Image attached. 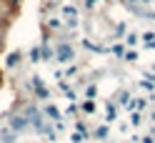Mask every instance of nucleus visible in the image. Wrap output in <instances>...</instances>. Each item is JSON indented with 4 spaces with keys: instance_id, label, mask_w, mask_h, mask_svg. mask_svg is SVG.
Returning a JSON list of instances; mask_svg holds the SVG:
<instances>
[{
    "instance_id": "6",
    "label": "nucleus",
    "mask_w": 155,
    "mask_h": 143,
    "mask_svg": "<svg viewBox=\"0 0 155 143\" xmlns=\"http://www.w3.org/2000/svg\"><path fill=\"white\" fill-rule=\"evenodd\" d=\"M93 108H95V106H93V103H90V100H85V103H83V111H88V113H90Z\"/></svg>"
},
{
    "instance_id": "7",
    "label": "nucleus",
    "mask_w": 155,
    "mask_h": 143,
    "mask_svg": "<svg viewBox=\"0 0 155 143\" xmlns=\"http://www.w3.org/2000/svg\"><path fill=\"white\" fill-rule=\"evenodd\" d=\"M0 48H3V25H0Z\"/></svg>"
},
{
    "instance_id": "5",
    "label": "nucleus",
    "mask_w": 155,
    "mask_h": 143,
    "mask_svg": "<svg viewBox=\"0 0 155 143\" xmlns=\"http://www.w3.org/2000/svg\"><path fill=\"white\" fill-rule=\"evenodd\" d=\"M30 58H33V63H38V60H40V50H33Z\"/></svg>"
},
{
    "instance_id": "4",
    "label": "nucleus",
    "mask_w": 155,
    "mask_h": 143,
    "mask_svg": "<svg viewBox=\"0 0 155 143\" xmlns=\"http://www.w3.org/2000/svg\"><path fill=\"white\" fill-rule=\"evenodd\" d=\"M45 111H48V113H50V116H53V118H55V121H60V113H58V111H55V108H53V106H48V108H45Z\"/></svg>"
},
{
    "instance_id": "2",
    "label": "nucleus",
    "mask_w": 155,
    "mask_h": 143,
    "mask_svg": "<svg viewBox=\"0 0 155 143\" xmlns=\"http://www.w3.org/2000/svg\"><path fill=\"white\" fill-rule=\"evenodd\" d=\"M33 83H35V93L40 95V98H48V90H45V85H40V83H38V78H33Z\"/></svg>"
},
{
    "instance_id": "1",
    "label": "nucleus",
    "mask_w": 155,
    "mask_h": 143,
    "mask_svg": "<svg viewBox=\"0 0 155 143\" xmlns=\"http://www.w3.org/2000/svg\"><path fill=\"white\" fill-rule=\"evenodd\" d=\"M58 60H60V63L73 60V48L70 45H60V48H58Z\"/></svg>"
},
{
    "instance_id": "3",
    "label": "nucleus",
    "mask_w": 155,
    "mask_h": 143,
    "mask_svg": "<svg viewBox=\"0 0 155 143\" xmlns=\"http://www.w3.org/2000/svg\"><path fill=\"white\" fill-rule=\"evenodd\" d=\"M18 60H20V53H10V55H8V65H10V68L18 65Z\"/></svg>"
},
{
    "instance_id": "8",
    "label": "nucleus",
    "mask_w": 155,
    "mask_h": 143,
    "mask_svg": "<svg viewBox=\"0 0 155 143\" xmlns=\"http://www.w3.org/2000/svg\"><path fill=\"white\" fill-rule=\"evenodd\" d=\"M143 3H150V0H143Z\"/></svg>"
}]
</instances>
